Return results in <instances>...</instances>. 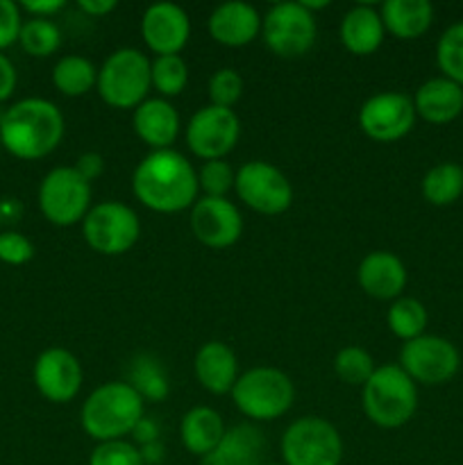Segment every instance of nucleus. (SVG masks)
<instances>
[{"label":"nucleus","instance_id":"obj_40","mask_svg":"<svg viewBox=\"0 0 463 465\" xmlns=\"http://www.w3.org/2000/svg\"><path fill=\"white\" fill-rule=\"evenodd\" d=\"M73 168H75V171L91 184V182H95L104 173V157L98 153H84L77 157Z\"/></svg>","mask_w":463,"mask_h":465},{"label":"nucleus","instance_id":"obj_44","mask_svg":"<svg viewBox=\"0 0 463 465\" xmlns=\"http://www.w3.org/2000/svg\"><path fill=\"white\" fill-rule=\"evenodd\" d=\"M77 7H80L86 16L100 18L112 14L113 9L118 7V3L116 0H77Z\"/></svg>","mask_w":463,"mask_h":465},{"label":"nucleus","instance_id":"obj_14","mask_svg":"<svg viewBox=\"0 0 463 465\" xmlns=\"http://www.w3.org/2000/svg\"><path fill=\"white\" fill-rule=\"evenodd\" d=\"M416 118L413 98L399 91L372 95L359 109V127L368 139L379 143H390L407 136L416 125Z\"/></svg>","mask_w":463,"mask_h":465},{"label":"nucleus","instance_id":"obj_27","mask_svg":"<svg viewBox=\"0 0 463 465\" xmlns=\"http://www.w3.org/2000/svg\"><path fill=\"white\" fill-rule=\"evenodd\" d=\"M127 384L143 398V402H163L171 393L168 386V375L163 371L162 361L153 354H136L130 361L127 371Z\"/></svg>","mask_w":463,"mask_h":465},{"label":"nucleus","instance_id":"obj_25","mask_svg":"<svg viewBox=\"0 0 463 465\" xmlns=\"http://www.w3.org/2000/svg\"><path fill=\"white\" fill-rule=\"evenodd\" d=\"M384 30L395 39H420L434 21V7L427 0H386L379 9Z\"/></svg>","mask_w":463,"mask_h":465},{"label":"nucleus","instance_id":"obj_41","mask_svg":"<svg viewBox=\"0 0 463 465\" xmlns=\"http://www.w3.org/2000/svg\"><path fill=\"white\" fill-rule=\"evenodd\" d=\"M21 9L32 14V18H50L53 14L62 12L64 0H23Z\"/></svg>","mask_w":463,"mask_h":465},{"label":"nucleus","instance_id":"obj_45","mask_svg":"<svg viewBox=\"0 0 463 465\" xmlns=\"http://www.w3.org/2000/svg\"><path fill=\"white\" fill-rule=\"evenodd\" d=\"M139 450H141V459H143V463H153V465L162 463L163 452H166V450H163V445L159 443V440L143 445V448H139Z\"/></svg>","mask_w":463,"mask_h":465},{"label":"nucleus","instance_id":"obj_22","mask_svg":"<svg viewBox=\"0 0 463 465\" xmlns=\"http://www.w3.org/2000/svg\"><path fill=\"white\" fill-rule=\"evenodd\" d=\"M195 377L200 386L213 395L232 393L236 380H239V363L230 345L222 341H209L198 350L193 361Z\"/></svg>","mask_w":463,"mask_h":465},{"label":"nucleus","instance_id":"obj_7","mask_svg":"<svg viewBox=\"0 0 463 465\" xmlns=\"http://www.w3.org/2000/svg\"><path fill=\"white\" fill-rule=\"evenodd\" d=\"M281 459L284 465H340L343 440L331 422L316 416L300 418L281 436Z\"/></svg>","mask_w":463,"mask_h":465},{"label":"nucleus","instance_id":"obj_29","mask_svg":"<svg viewBox=\"0 0 463 465\" xmlns=\"http://www.w3.org/2000/svg\"><path fill=\"white\" fill-rule=\"evenodd\" d=\"M422 195L429 204L449 207L463 198V168L458 163L443 162L429 168L422 177Z\"/></svg>","mask_w":463,"mask_h":465},{"label":"nucleus","instance_id":"obj_26","mask_svg":"<svg viewBox=\"0 0 463 465\" xmlns=\"http://www.w3.org/2000/svg\"><path fill=\"white\" fill-rule=\"evenodd\" d=\"M222 434H225V425H222V418L213 409L195 407L182 418V445L186 448V452L195 454V457H207L221 443Z\"/></svg>","mask_w":463,"mask_h":465},{"label":"nucleus","instance_id":"obj_42","mask_svg":"<svg viewBox=\"0 0 463 465\" xmlns=\"http://www.w3.org/2000/svg\"><path fill=\"white\" fill-rule=\"evenodd\" d=\"M14 89H16V68L7 54L0 53V103H5Z\"/></svg>","mask_w":463,"mask_h":465},{"label":"nucleus","instance_id":"obj_34","mask_svg":"<svg viewBox=\"0 0 463 465\" xmlns=\"http://www.w3.org/2000/svg\"><path fill=\"white\" fill-rule=\"evenodd\" d=\"M375 371L377 366L372 361V357L366 350L359 348V345H348V348H343L334 357L336 377L350 386H361L363 389Z\"/></svg>","mask_w":463,"mask_h":465},{"label":"nucleus","instance_id":"obj_12","mask_svg":"<svg viewBox=\"0 0 463 465\" xmlns=\"http://www.w3.org/2000/svg\"><path fill=\"white\" fill-rule=\"evenodd\" d=\"M234 191L243 204L263 216H280L293 204V189L284 173L268 162H248L236 171Z\"/></svg>","mask_w":463,"mask_h":465},{"label":"nucleus","instance_id":"obj_19","mask_svg":"<svg viewBox=\"0 0 463 465\" xmlns=\"http://www.w3.org/2000/svg\"><path fill=\"white\" fill-rule=\"evenodd\" d=\"M363 293L375 300H398L407 286V268L393 252L377 250L366 254L357 271Z\"/></svg>","mask_w":463,"mask_h":465},{"label":"nucleus","instance_id":"obj_36","mask_svg":"<svg viewBox=\"0 0 463 465\" xmlns=\"http://www.w3.org/2000/svg\"><path fill=\"white\" fill-rule=\"evenodd\" d=\"M243 95V77L234 68H221L209 77V100L216 107L232 109Z\"/></svg>","mask_w":463,"mask_h":465},{"label":"nucleus","instance_id":"obj_11","mask_svg":"<svg viewBox=\"0 0 463 465\" xmlns=\"http://www.w3.org/2000/svg\"><path fill=\"white\" fill-rule=\"evenodd\" d=\"M458 366H461L458 350L443 336L422 334L407 341L399 352V368L422 386L448 384L458 372Z\"/></svg>","mask_w":463,"mask_h":465},{"label":"nucleus","instance_id":"obj_30","mask_svg":"<svg viewBox=\"0 0 463 465\" xmlns=\"http://www.w3.org/2000/svg\"><path fill=\"white\" fill-rule=\"evenodd\" d=\"M427 321H429V316H427L425 304L416 298L393 300V304L389 307V313H386L389 330L398 339H402L404 343L425 334Z\"/></svg>","mask_w":463,"mask_h":465},{"label":"nucleus","instance_id":"obj_3","mask_svg":"<svg viewBox=\"0 0 463 465\" xmlns=\"http://www.w3.org/2000/svg\"><path fill=\"white\" fill-rule=\"evenodd\" d=\"M143 418V398L127 381L98 386L82 404V430L98 443L123 440Z\"/></svg>","mask_w":463,"mask_h":465},{"label":"nucleus","instance_id":"obj_18","mask_svg":"<svg viewBox=\"0 0 463 465\" xmlns=\"http://www.w3.org/2000/svg\"><path fill=\"white\" fill-rule=\"evenodd\" d=\"M209 35L213 41L227 48L248 45L261 35V16L257 9L241 0L218 5L207 21Z\"/></svg>","mask_w":463,"mask_h":465},{"label":"nucleus","instance_id":"obj_5","mask_svg":"<svg viewBox=\"0 0 463 465\" xmlns=\"http://www.w3.org/2000/svg\"><path fill=\"white\" fill-rule=\"evenodd\" d=\"M232 400L245 418L257 422L277 420L295 400L293 381L277 368L259 366L243 372L232 389Z\"/></svg>","mask_w":463,"mask_h":465},{"label":"nucleus","instance_id":"obj_28","mask_svg":"<svg viewBox=\"0 0 463 465\" xmlns=\"http://www.w3.org/2000/svg\"><path fill=\"white\" fill-rule=\"evenodd\" d=\"M98 82V71L94 64L80 54H66L53 68V84L59 94L68 98H80L89 94Z\"/></svg>","mask_w":463,"mask_h":465},{"label":"nucleus","instance_id":"obj_13","mask_svg":"<svg viewBox=\"0 0 463 465\" xmlns=\"http://www.w3.org/2000/svg\"><path fill=\"white\" fill-rule=\"evenodd\" d=\"M241 136V123L234 109L207 107L198 109L186 125V145L202 162L225 159L236 148Z\"/></svg>","mask_w":463,"mask_h":465},{"label":"nucleus","instance_id":"obj_47","mask_svg":"<svg viewBox=\"0 0 463 465\" xmlns=\"http://www.w3.org/2000/svg\"><path fill=\"white\" fill-rule=\"evenodd\" d=\"M461 200H463V198H461Z\"/></svg>","mask_w":463,"mask_h":465},{"label":"nucleus","instance_id":"obj_1","mask_svg":"<svg viewBox=\"0 0 463 465\" xmlns=\"http://www.w3.org/2000/svg\"><path fill=\"white\" fill-rule=\"evenodd\" d=\"M132 191L150 212H184L198 200V173L177 150H153L134 168Z\"/></svg>","mask_w":463,"mask_h":465},{"label":"nucleus","instance_id":"obj_6","mask_svg":"<svg viewBox=\"0 0 463 465\" xmlns=\"http://www.w3.org/2000/svg\"><path fill=\"white\" fill-rule=\"evenodd\" d=\"M150 59L136 48H121L109 54L98 71L95 89L113 109H136L148 100Z\"/></svg>","mask_w":463,"mask_h":465},{"label":"nucleus","instance_id":"obj_20","mask_svg":"<svg viewBox=\"0 0 463 465\" xmlns=\"http://www.w3.org/2000/svg\"><path fill=\"white\" fill-rule=\"evenodd\" d=\"M136 136L153 150H171L180 134V114L168 100L150 98L132 116Z\"/></svg>","mask_w":463,"mask_h":465},{"label":"nucleus","instance_id":"obj_38","mask_svg":"<svg viewBox=\"0 0 463 465\" xmlns=\"http://www.w3.org/2000/svg\"><path fill=\"white\" fill-rule=\"evenodd\" d=\"M34 257V245L21 232H0V262L7 266H23Z\"/></svg>","mask_w":463,"mask_h":465},{"label":"nucleus","instance_id":"obj_43","mask_svg":"<svg viewBox=\"0 0 463 465\" xmlns=\"http://www.w3.org/2000/svg\"><path fill=\"white\" fill-rule=\"evenodd\" d=\"M132 436H134L136 443L143 448V445L148 443H154V440H159V425L153 420V418H141L139 422H136L134 431H132Z\"/></svg>","mask_w":463,"mask_h":465},{"label":"nucleus","instance_id":"obj_46","mask_svg":"<svg viewBox=\"0 0 463 465\" xmlns=\"http://www.w3.org/2000/svg\"><path fill=\"white\" fill-rule=\"evenodd\" d=\"M263 465H284V463H263Z\"/></svg>","mask_w":463,"mask_h":465},{"label":"nucleus","instance_id":"obj_39","mask_svg":"<svg viewBox=\"0 0 463 465\" xmlns=\"http://www.w3.org/2000/svg\"><path fill=\"white\" fill-rule=\"evenodd\" d=\"M21 27V5H16L14 0H0V53L16 44Z\"/></svg>","mask_w":463,"mask_h":465},{"label":"nucleus","instance_id":"obj_10","mask_svg":"<svg viewBox=\"0 0 463 465\" xmlns=\"http://www.w3.org/2000/svg\"><path fill=\"white\" fill-rule=\"evenodd\" d=\"M316 16L300 3H277L261 18V36L272 54L284 59L304 57L316 44Z\"/></svg>","mask_w":463,"mask_h":465},{"label":"nucleus","instance_id":"obj_4","mask_svg":"<svg viewBox=\"0 0 463 465\" xmlns=\"http://www.w3.org/2000/svg\"><path fill=\"white\" fill-rule=\"evenodd\" d=\"M416 381L395 363L377 366L363 386V411L368 420L381 430H398L416 416Z\"/></svg>","mask_w":463,"mask_h":465},{"label":"nucleus","instance_id":"obj_8","mask_svg":"<svg viewBox=\"0 0 463 465\" xmlns=\"http://www.w3.org/2000/svg\"><path fill=\"white\" fill-rule=\"evenodd\" d=\"M39 209L53 225H77L91 209V184L73 166L53 168L41 180Z\"/></svg>","mask_w":463,"mask_h":465},{"label":"nucleus","instance_id":"obj_35","mask_svg":"<svg viewBox=\"0 0 463 465\" xmlns=\"http://www.w3.org/2000/svg\"><path fill=\"white\" fill-rule=\"evenodd\" d=\"M234 182L236 173L232 171L225 159L204 162L202 168L198 171V186L209 198H227V193L234 189Z\"/></svg>","mask_w":463,"mask_h":465},{"label":"nucleus","instance_id":"obj_15","mask_svg":"<svg viewBox=\"0 0 463 465\" xmlns=\"http://www.w3.org/2000/svg\"><path fill=\"white\" fill-rule=\"evenodd\" d=\"M189 223L195 239L213 250L230 248L243 234V216L227 198H198L191 207Z\"/></svg>","mask_w":463,"mask_h":465},{"label":"nucleus","instance_id":"obj_21","mask_svg":"<svg viewBox=\"0 0 463 465\" xmlns=\"http://www.w3.org/2000/svg\"><path fill=\"white\" fill-rule=\"evenodd\" d=\"M416 116L431 125H445L463 112V86L448 77H431L413 95Z\"/></svg>","mask_w":463,"mask_h":465},{"label":"nucleus","instance_id":"obj_24","mask_svg":"<svg viewBox=\"0 0 463 465\" xmlns=\"http://www.w3.org/2000/svg\"><path fill=\"white\" fill-rule=\"evenodd\" d=\"M340 44L345 50L359 57L377 53L381 44H384V21L379 16V9L372 5H357L350 9L340 21Z\"/></svg>","mask_w":463,"mask_h":465},{"label":"nucleus","instance_id":"obj_33","mask_svg":"<svg viewBox=\"0 0 463 465\" xmlns=\"http://www.w3.org/2000/svg\"><path fill=\"white\" fill-rule=\"evenodd\" d=\"M436 62L443 77L463 86V21L454 23L440 35L436 45Z\"/></svg>","mask_w":463,"mask_h":465},{"label":"nucleus","instance_id":"obj_17","mask_svg":"<svg viewBox=\"0 0 463 465\" xmlns=\"http://www.w3.org/2000/svg\"><path fill=\"white\" fill-rule=\"evenodd\" d=\"M141 36L157 57L180 54L191 36L189 14L175 3L150 5L141 18Z\"/></svg>","mask_w":463,"mask_h":465},{"label":"nucleus","instance_id":"obj_37","mask_svg":"<svg viewBox=\"0 0 463 465\" xmlns=\"http://www.w3.org/2000/svg\"><path fill=\"white\" fill-rule=\"evenodd\" d=\"M89 465H145L141 450L127 440H107L98 443L91 452Z\"/></svg>","mask_w":463,"mask_h":465},{"label":"nucleus","instance_id":"obj_23","mask_svg":"<svg viewBox=\"0 0 463 465\" xmlns=\"http://www.w3.org/2000/svg\"><path fill=\"white\" fill-rule=\"evenodd\" d=\"M266 436L254 425L225 430L221 443L202 459V465H263Z\"/></svg>","mask_w":463,"mask_h":465},{"label":"nucleus","instance_id":"obj_32","mask_svg":"<svg viewBox=\"0 0 463 465\" xmlns=\"http://www.w3.org/2000/svg\"><path fill=\"white\" fill-rule=\"evenodd\" d=\"M150 80H153V86L159 91V95H163V100L175 98L186 89L189 68L180 54H162V57H154V62H150Z\"/></svg>","mask_w":463,"mask_h":465},{"label":"nucleus","instance_id":"obj_16","mask_svg":"<svg viewBox=\"0 0 463 465\" xmlns=\"http://www.w3.org/2000/svg\"><path fill=\"white\" fill-rule=\"evenodd\" d=\"M82 366L73 352L64 348H48L36 357L32 380L36 391L53 404H66L80 393Z\"/></svg>","mask_w":463,"mask_h":465},{"label":"nucleus","instance_id":"obj_2","mask_svg":"<svg viewBox=\"0 0 463 465\" xmlns=\"http://www.w3.org/2000/svg\"><path fill=\"white\" fill-rule=\"evenodd\" d=\"M64 116L45 98H23L0 116V145L16 159H44L62 143Z\"/></svg>","mask_w":463,"mask_h":465},{"label":"nucleus","instance_id":"obj_9","mask_svg":"<svg viewBox=\"0 0 463 465\" xmlns=\"http://www.w3.org/2000/svg\"><path fill=\"white\" fill-rule=\"evenodd\" d=\"M82 234L91 250L116 257L134 248L141 236V221L132 207L109 200L89 209L82 221Z\"/></svg>","mask_w":463,"mask_h":465},{"label":"nucleus","instance_id":"obj_31","mask_svg":"<svg viewBox=\"0 0 463 465\" xmlns=\"http://www.w3.org/2000/svg\"><path fill=\"white\" fill-rule=\"evenodd\" d=\"M18 44L32 57H50L62 45V32L50 18H27L18 35Z\"/></svg>","mask_w":463,"mask_h":465}]
</instances>
